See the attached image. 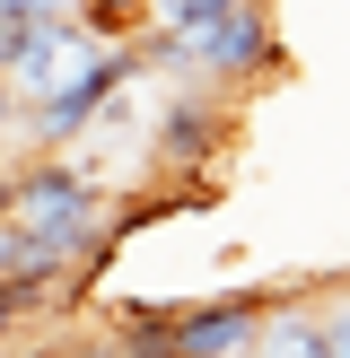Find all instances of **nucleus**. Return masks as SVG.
I'll return each instance as SVG.
<instances>
[{
	"instance_id": "obj_6",
	"label": "nucleus",
	"mask_w": 350,
	"mask_h": 358,
	"mask_svg": "<svg viewBox=\"0 0 350 358\" xmlns=\"http://www.w3.org/2000/svg\"><path fill=\"white\" fill-rule=\"evenodd\" d=\"M52 17H79V0H0V27H52Z\"/></svg>"
},
{
	"instance_id": "obj_9",
	"label": "nucleus",
	"mask_w": 350,
	"mask_h": 358,
	"mask_svg": "<svg viewBox=\"0 0 350 358\" xmlns=\"http://www.w3.org/2000/svg\"><path fill=\"white\" fill-rule=\"evenodd\" d=\"M9 358H70L62 341H27V350H9Z\"/></svg>"
},
{
	"instance_id": "obj_3",
	"label": "nucleus",
	"mask_w": 350,
	"mask_h": 358,
	"mask_svg": "<svg viewBox=\"0 0 350 358\" xmlns=\"http://www.w3.org/2000/svg\"><path fill=\"white\" fill-rule=\"evenodd\" d=\"M219 140H227V96H210V87H184V96L158 114V175H192L202 157H219Z\"/></svg>"
},
{
	"instance_id": "obj_8",
	"label": "nucleus",
	"mask_w": 350,
	"mask_h": 358,
	"mask_svg": "<svg viewBox=\"0 0 350 358\" xmlns=\"http://www.w3.org/2000/svg\"><path fill=\"white\" fill-rule=\"evenodd\" d=\"M324 350L350 358V306H324Z\"/></svg>"
},
{
	"instance_id": "obj_4",
	"label": "nucleus",
	"mask_w": 350,
	"mask_h": 358,
	"mask_svg": "<svg viewBox=\"0 0 350 358\" xmlns=\"http://www.w3.org/2000/svg\"><path fill=\"white\" fill-rule=\"evenodd\" d=\"M254 358H332V350H324V315H315L307 297L289 289L272 315H262V341H254Z\"/></svg>"
},
{
	"instance_id": "obj_5",
	"label": "nucleus",
	"mask_w": 350,
	"mask_h": 358,
	"mask_svg": "<svg viewBox=\"0 0 350 358\" xmlns=\"http://www.w3.org/2000/svg\"><path fill=\"white\" fill-rule=\"evenodd\" d=\"M79 27L97 44H132V35L158 27V0H79Z\"/></svg>"
},
{
	"instance_id": "obj_7",
	"label": "nucleus",
	"mask_w": 350,
	"mask_h": 358,
	"mask_svg": "<svg viewBox=\"0 0 350 358\" xmlns=\"http://www.w3.org/2000/svg\"><path fill=\"white\" fill-rule=\"evenodd\" d=\"M70 358H132V350H122V332H88V341H62Z\"/></svg>"
},
{
	"instance_id": "obj_2",
	"label": "nucleus",
	"mask_w": 350,
	"mask_h": 358,
	"mask_svg": "<svg viewBox=\"0 0 350 358\" xmlns=\"http://www.w3.org/2000/svg\"><path fill=\"white\" fill-rule=\"evenodd\" d=\"M280 297H289V289H219V297H175V315H167L175 358H254L262 315H272Z\"/></svg>"
},
{
	"instance_id": "obj_1",
	"label": "nucleus",
	"mask_w": 350,
	"mask_h": 358,
	"mask_svg": "<svg viewBox=\"0 0 350 358\" xmlns=\"http://www.w3.org/2000/svg\"><path fill=\"white\" fill-rule=\"evenodd\" d=\"M167 62H175V70H202L210 87H245V79H272V70H280L272 0H237V9H219L210 27H192V35H167Z\"/></svg>"
}]
</instances>
